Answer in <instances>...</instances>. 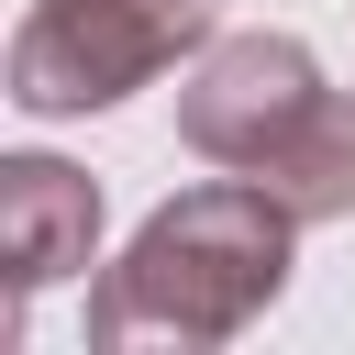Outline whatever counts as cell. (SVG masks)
Returning <instances> with one entry per match:
<instances>
[{
	"instance_id": "cell-3",
	"label": "cell",
	"mask_w": 355,
	"mask_h": 355,
	"mask_svg": "<svg viewBox=\"0 0 355 355\" xmlns=\"http://www.w3.org/2000/svg\"><path fill=\"white\" fill-rule=\"evenodd\" d=\"M322 100L333 89L300 33H211L200 67L178 78V144L211 166H266V144H288Z\"/></svg>"
},
{
	"instance_id": "cell-1",
	"label": "cell",
	"mask_w": 355,
	"mask_h": 355,
	"mask_svg": "<svg viewBox=\"0 0 355 355\" xmlns=\"http://www.w3.org/2000/svg\"><path fill=\"white\" fill-rule=\"evenodd\" d=\"M311 222L277 200V189H255L244 166L233 178H200V189H178V200H155L144 211V233L100 266V288H89V344H233L244 322H266L277 311V288H288V244H300Z\"/></svg>"
},
{
	"instance_id": "cell-2",
	"label": "cell",
	"mask_w": 355,
	"mask_h": 355,
	"mask_svg": "<svg viewBox=\"0 0 355 355\" xmlns=\"http://www.w3.org/2000/svg\"><path fill=\"white\" fill-rule=\"evenodd\" d=\"M200 44H211V11H178V0H33L11 33V100L33 122H78L133 100Z\"/></svg>"
},
{
	"instance_id": "cell-6",
	"label": "cell",
	"mask_w": 355,
	"mask_h": 355,
	"mask_svg": "<svg viewBox=\"0 0 355 355\" xmlns=\"http://www.w3.org/2000/svg\"><path fill=\"white\" fill-rule=\"evenodd\" d=\"M178 11H211V0H178Z\"/></svg>"
},
{
	"instance_id": "cell-4",
	"label": "cell",
	"mask_w": 355,
	"mask_h": 355,
	"mask_svg": "<svg viewBox=\"0 0 355 355\" xmlns=\"http://www.w3.org/2000/svg\"><path fill=\"white\" fill-rule=\"evenodd\" d=\"M0 266H11V300L100 266V178L67 155H0Z\"/></svg>"
},
{
	"instance_id": "cell-5",
	"label": "cell",
	"mask_w": 355,
	"mask_h": 355,
	"mask_svg": "<svg viewBox=\"0 0 355 355\" xmlns=\"http://www.w3.org/2000/svg\"><path fill=\"white\" fill-rule=\"evenodd\" d=\"M244 178L277 189L300 222H344V211H355V100L333 89V100H322L288 144H266V166H244Z\"/></svg>"
}]
</instances>
